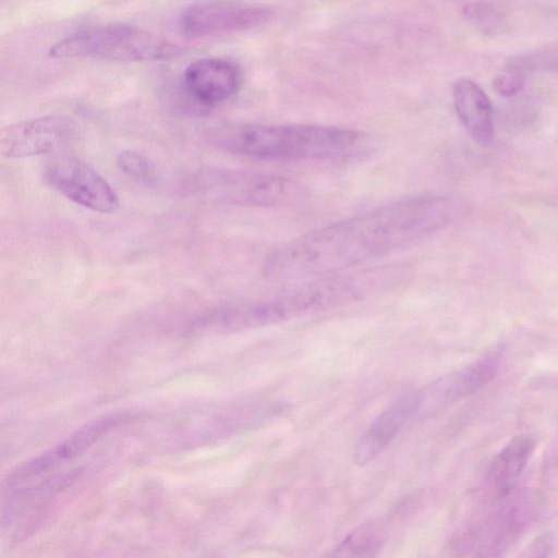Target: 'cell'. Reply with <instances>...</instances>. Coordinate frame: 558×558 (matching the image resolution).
Here are the masks:
<instances>
[{
	"mask_svg": "<svg viewBox=\"0 0 558 558\" xmlns=\"http://www.w3.org/2000/svg\"><path fill=\"white\" fill-rule=\"evenodd\" d=\"M461 204L424 195L381 205L299 236L274 251L264 275L274 281L308 280L349 271L416 244L448 227Z\"/></svg>",
	"mask_w": 558,
	"mask_h": 558,
	"instance_id": "cell-1",
	"label": "cell"
},
{
	"mask_svg": "<svg viewBox=\"0 0 558 558\" xmlns=\"http://www.w3.org/2000/svg\"><path fill=\"white\" fill-rule=\"evenodd\" d=\"M225 150L264 160H349L368 155L374 140L366 133L316 124L247 123L220 132Z\"/></svg>",
	"mask_w": 558,
	"mask_h": 558,
	"instance_id": "cell-2",
	"label": "cell"
},
{
	"mask_svg": "<svg viewBox=\"0 0 558 558\" xmlns=\"http://www.w3.org/2000/svg\"><path fill=\"white\" fill-rule=\"evenodd\" d=\"M190 189L207 201L239 206L288 207L306 197L304 187L293 180L239 169H203L193 177Z\"/></svg>",
	"mask_w": 558,
	"mask_h": 558,
	"instance_id": "cell-3",
	"label": "cell"
},
{
	"mask_svg": "<svg viewBox=\"0 0 558 558\" xmlns=\"http://www.w3.org/2000/svg\"><path fill=\"white\" fill-rule=\"evenodd\" d=\"M181 49L148 31L130 25H104L80 31L49 50L53 58L111 61H159L174 58Z\"/></svg>",
	"mask_w": 558,
	"mask_h": 558,
	"instance_id": "cell-4",
	"label": "cell"
},
{
	"mask_svg": "<svg viewBox=\"0 0 558 558\" xmlns=\"http://www.w3.org/2000/svg\"><path fill=\"white\" fill-rule=\"evenodd\" d=\"M44 177L61 195L93 211L109 214L119 207L118 194L109 182L77 157H53L46 163Z\"/></svg>",
	"mask_w": 558,
	"mask_h": 558,
	"instance_id": "cell-5",
	"label": "cell"
},
{
	"mask_svg": "<svg viewBox=\"0 0 558 558\" xmlns=\"http://www.w3.org/2000/svg\"><path fill=\"white\" fill-rule=\"evenodd\" d=\"M135 414L120 412L94 418L80 426L65 439L13 470L4 482V489L14 490L32 480L73 460L110 430L135 418Z\"/></svg>",
	"mask_w": 558,
	"mask_h": 558,
	"instance_id": "cell-6",
	"label": "cell"
},
{
	"mask_svg": "<svg viewBox=\"0 0 558 558\" xmlns=\"http://www.w3.org/2000/svg\"><path fill=\"white\" fill-rule=\"evenodd\" d=\"M78 133L71 117L49 114L20 121L0 132V153L7 158H26L56 153L70 145Z\"/></svg>",
	"mask_w": 558,
	"mask_h": 558,
	"instance_id": "cell-7",
	"label": "cell"
},
{
	"mask_svg": "<svg viewBox=\"0 0 558 558\" xmlns=\"http://www.w3.org/2000/svg\"><path fill=\"white\" fill-rule=\"evenodd\" d=\"M266 8L229 0H205L185 9L182 31L193 37L229 34L263 24L270 17Z\"/></svg>",
	"mask_w": 558,
	"mask_h": 558,
	"instance_id": "cell-8",
	"label": "cell"
},
{
	"mask_svg": "<svg viewBox=\"0 0 558 558\" xmlns=\"http://www.w3.org/2000/svg\"><path fill=\"white\" fill-rule=\"evenodd\" d=\"M241 85L235 63L221 58H205L191 63L183 74L186 95L198 106L209 108L230 99Z\"/></svg>",
	"mask_w": 558,
	"mask_h": 558,
	"instance_id": "cell-9",
	"label": "cell"
},
{
	"mask_svg": "<svg viewBox=\"0 0 558 558\" xmlns=\"http://www.w3.org/2000/svg\"><path fill=\"white\" fill-rule=\"evenodd\" d=\"M423 403L421 392H409L393 401L371 423L356 442L354 461L365 464L380 454L420 411Z\"/></svg>",
	"mask_w": 558,
	"mask_h": 558,
	"instance_id": "cell-10",
	"label": "cell"
},
{
	"mask_svg": "<svg viewBox=\"0 0 558 558\" xmlns=\"http://www.w3.org/2000/svg\"><path fill=\"white\" fill-rule=\"evenodd\" d=\"M453 106L469 134L481 145L494 137L493 107L485 92L472 80L460 78L452 88Z\"/></svg>",
	"mask_w": 558,
	"mask_h": 558,
	"instance_id": "cell-11",
	"label": "cell"
},
{
	"mask_svg": "<svg viewBox=\"0 0 558 558\" xmlns=\"http://www.w3.org/2000/svg\"><path fill=\"white\" fill-rule=\"evenodd\" d=\"M502 355L501 347L487 351L442 384L444 397L448 400H457L474 393L495 376Z\"/></svg>",
	"mask_w": 558,
	"mask_h": 558,
	"instance_id": "cell-12",
	"label": "cell"
},
{
	"mask_svg": "<svg viewBox=\"0 0 558 558\" xmlns=\"http://www.w3.org/2000/svg\"><path fill=\"white\" fill-rule=\"evenodd\" d=\"M534 447L535 442L530 436L512 438L492 461L487 471L488 480L498 486L510 484L524 470Z\"/></svg>",
	"mask_w": 558,
	"mask_h": 558,
	"instance_id": "cell-13",
	"label": "cell"
},
{
	"mask_svg": "<svg viewBox=\"0 0 558 558\" xmlns=\"http://www.w3.org/2000/svg\"><path fill=\"white\" fill-rule=\"evenodd\" d=\"M383 530L378 524H365L352 532L337 548V556H369L380 547Z\"/></svg>",
	"mask_w": 558,
	"mask_h": 558,
	"instance_id": "cell-14",
	"label": "cell"
},
{
	"mask_svg": "<svg viewBox=\"0 0 558 558\" xmlns=\"http://www.w3.org/2000/svg\"><path fill=\"white\" fill-rule=\"evenodd\" d=\"M464 17L481 32L497 33L505 23V14L496 4L486 1L470 2L463 8Z\"/></svg>",
	"mask_w": 558,
	"mask_h": 558,
	"instance_id": "cell-15",
	"label": "cell"
},
{
	"mask_svg": "<svg viewBox=\"0 0 558 558\" xmlns=\"http://www.w3.org/2000/svg\"><path fill=\"white\" fill-rule=\"evenodd\" d=\"M117 166L132 180L150 184L155 180V167L144 154L134 149H124L117 156Z\"/></svg>",
	"mask_w": 558,
	"mask_h": 558,
	"instance_id": "cell-16",
	"label": "cell"
},
{
	"mask_svg": "<svg viewBox=\"0 0 558 558\" xmlns=\"http://www.w3.org/2000/svg\"><path fill=\"white\" fill-rule=\"evenodd\" d=\"M524 85L522 70L511 65L494 78L493 87L501 96H513Z\"/></svg>",
	"mask_w": 558,
	"mask_h": 558,
	"instance_id": "cell-17",
	"label": "cell"
}]
</instances>
